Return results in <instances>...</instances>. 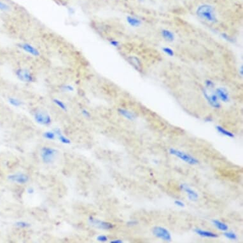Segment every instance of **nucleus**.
Segmentation results:
<instances>
[{
  "instance_id": "1",
  "label": "nucleus",
  "mask_w": 243,
  "mask_h": 243,
  "mask_svg": "<svg viewBox=\"0 0 243 243\" xmlns=\"http://www.w3.org/2000/svg\"><path fill=\"white\" fill-rule=\"evenodd\" d=\"M196 13L200 19L209 22H215L216 21V14L213 7L209 5H202L198 7Z\"/></svg>"
},
{
  "instance_id": "2",
  "label": "nucleus",
  "mask_w": 243,
  "mask_h": 243,
  "mask_svg": "<svg viewBox=\"0 0 243 243\" xmlns=\"http://www.w3.org/2000/svg\"><path fill=\"white\" fill-rule=\"evenodd\" d=\"M15 75L17 78L22 82L33 83L35 81L33 73L27 68H18L15 71Z\"/></svg>"
},
{
  "instance_id": "3",
  "label": "nucleus",
  "mask_w": 243,
  "mask_h": 243,
  "mask_svg": "<svg viewBox=\"0 0 243 243\" xmlns=\"http://www.w3.org/2000/svg\"><path fill=\"white\" fill-rule=\"evenodd\" d=\"M169 153L171 155H173L180 158L182 160L186 162V163L189 164L195 165L199 163V161L195 158L185 152H183V151L180 150H176L174 148H171L169 150Z\"/></svg>"
},
{
  "instance_id": "4",
  "label": "nucleus",
  "mask_w": 243,
  "mask_h": 243,
  "mask_svg": "<svg viewBox=\"0 0 243 243\" xmlns=\"http://www.w3.org/2000/svg\"><path fill=\"white\" fill-rule=\"evenodd\" d=\"M57 151L50 148L44 147L41 150V156L45 163L50 164L55 160Z\"/></svg>"
},
{
  "instance_id": "5",
  "label": "nucleus",
  "mask_w": 243,
  "mask_h": 243,
  "mask_svg": "<svg viewBox=\"0 0 243 243\" xmlns=\"http://www.w3.org/2000/svg\"><path fill=\"white\" fill-rule=\"evenodd\" d=\"M34 120L38 124L41 125H49L51 124L52 118L46 112L37 111L34 114Z\"/></svg>"
},
{
  "instance_id": "6",
  "label": "nucleus",
  "mask_w": 243,
  "mask_h": 243,
  "mask_svg": "<svg viewBox=\"0 0 243 243\" xmlns=\"http://www.w3.org/2000/svg\"><path fill=\"white\" fill-rule=\"evenodd\" d=\"M153 234L157 237L160 238L162 240L170 241L171 240V235L170 232L166 228L162 227H155L153 229Z\"/></svg>"
},
{
  "instance_id": "7",
  "label": "nucleus",
  "mask_w": 243,
  "mask_h": 243,
  "mask_svg": "<svg viewBox=\"0 0 243 243\" xmlns=\"http://www.w3.org/2000/svg\"><path fill=\"white\" fill-rule=\"evenodd\" d=\"M17 46L20 49H22L24 52H26L27 54L34 56V57H39L41 54L40 50H38L37 48L33 46V45L30 43H20L17 45Z\"/></svg>"
},
{
  "instance_id": "8",
  "label": "nucleus",
  "mask_w": 243,
  "mask_h": 243,
  "mask_svg": "<svg viewBox=\"0 0 243 243\" xmlns=\"http://www.w3.org/2000/svg\"><path fill=\"white\" fill-rule=\"evenodd\" d=\"M89 221V223L92 225V226L95 227L96 228H99V229L111 230L113 228V225L112 223L106 222V221H103L97 219H95V218L92 217H90Z\"/></svg>"
},
{
  "instance_id": "9",
  "label": "nucleus",
  "mask_w": 243,
  "mask_h": 243,
  "mask_svg": "<svg viewBox=\"0 0 243 243\" xmlns=\"http://www.w3.org/2000/svg\"><path fill=\"white\" fill-rule=\"evenodd\" d=\"M8 179L13 182L17 183L19 184H24L29 180V177L27 175L22 173H17L10 175L8 177Z\"/></svg>"
},
{
  "instance_id": "10",
  "label": "nucleus",
  "mask_w": 243,
  "mask_h": 243,
  "mask_svg": "<svg viewBox=\"0 0 243 243\" xmlns=\"http://www.w3.org/2000/svg\"><path fill=\"white\" fill-rule=\"evenodd\" d=\"M204 95L206 99L207 100V101H208V103L210 104V105L212 106L213 107L216 108H219L220 107V104L219 102H218V98L216 94H209L206 90H204Z\"/></svg>"
},
{
  "instance_id": "11",
  "label": "nucleus",
  "mask_w": 243,
  "mask_h": 243,
  "mask_svg": "<svg viewBox=\"0 0 243 243\" xmlns=\"http://www.w3.org/2000/svg\"><path fill=\"white\" fill-rule=\"evenodd\" d=\"M216 95L218 98L223 102H228L229 101V94L223 88H218L216 90Z\"/></svg>"
},
{
  "instance_id": "12",
  "label": "nucleus",
  "mask_w": 243,
  "mask_h": 243,
  "mask_svg": "<svg viewBox=\"0 0 243 243\" xmlns=\"http://www.w3.org/2000/svg\"><path fill=\"white\" fill-rule=\"evenodd\" d=\"M181 188L182 190H183L185 192L187 193L188 198L191 200H197L198 199V194L194 191L192 190L188 186L184 184L181 186Z\"/></svg>"
},
{
  "instance_id": "13",
  "label": "nucleus",
  "mask_w": 243,
  "mask_h": 243,
  "mask_svg": "<svg viewBox=\"0 0 243 243\" xmlns=\"http://www.w3.org/2000/svg\"><path fill=\"white\" fill-rule=\"evenodd\" d=\"M127 61L136 69L138 70L139 71H141L142 64L138 57L135 56H129L127 57Z\"/></svg>"
},
{
  "instance_id": "14",
  "label": "nucleus",
  "mask_w": 243,
  "mask_h": 243,
  "mask_svg": "<svg viewBox=\"0 0 243 243\" xmlns=\"http://www.w3.org/2000/svg\"><path fill=\"white\" fill-rule=\"evenodd\" d=\"M118 111L120 114L123 116V117H124L125 118L129 120H134L136 118V116L134 113L129 111V110H125V109L119 108L118 109Z\"/></svg>"
},
{
  "instance_id": "15",
  "label": "nucleus",
  "mask_w": 243,
  "mask_h": 243,
  "mask_svg": "<svg viewBox=\"0 0 243 243\" xmlns=\"http://www.w3.org/2000/svg\"><path fill=\"white\" fill-rule=\"evenodd\" d=\"M195 232L197 234L202 237H211V238H215L218 237V235L216 234L213 233V232H211L209 231H206V230H203L201 229H195Z\"/></svg>"
},
{
  "instance_id": "16",
  "label": "nucleus",
  "mask_w": 243,
  "mask_h": 243,
  "mask_svg": "<svg viewBox=\"0 0 243 243\" xmlns=\"http://www.w3.org/2000/svg\"><path fill=\"white\" fill-rule=\"evenodd\" d=\"M127 22L132 27L139 26L141 23V22L140 20L136 18V17H131V16L127 17Z\"/></svg>"
},
{
  "instance_id": "17",
  "label": "nucleus",
  "mask_w": 243,
  "mask_h": 243,
  "mask_svg": "<svg viewBox=\"0 0 243 243\" xmlns=\"http://www.w3.org/2000/svg\"><path fill=\"white\" fill-rule=\"evenodd\" d=\"M162 36L164 37V39L165 40H167V41H172L174 39V34L172 32H171L169 30H166V29H164L162 31Z\"/></svg>"
},
{
  "instance_id": "18",
  "label": "nucleus",
  "mask_w": 243,
  "mask_h": 243,
  "mask_svg": "<svg viewBox=\"0 0 243 243\" xmlns=\"http://www.w3.org/2000/svg\"><path fill=\"white\" fill-rule=\"evenodd\" d=\"M55 134H56L58 136H59V139L60 140V141L61 143H64V144H70L71 143V141H70V140L66 138L65 136H63L62 134H61V130L59 129H55Z\"/></svg>"
},
{
  "instance_id": "19",
  "label": "nucleus",
  "mask_w": 243,
  "mask_h": 243,
  "mask_svg": "<svg viewBox=\"0 0 243 243\" xmlns=\"http://www.w3.org/2000/svg\"><path fill=\"white\" fill-rule=\"evenodd\" d=\"M213 223L218 228V229H220V230L226 231V230H228V227L227 225L225 223L221 222V221H220L219 220H213Z\"/></svg>"
},
{
  "instance_id": "20",
  "label": "nucleus",
  "mask_w": 243,
  "mask_h": 243,
  "mask_svg": "<svg viewBox=\"0 0 243 243\" xmlns=\"http://www.w3.org/2000/svg\"><path fill=\"white\" fill-rule=\"evenodd\" d=\"M8 102L10 104L15 107H19L22 104V102L15 97H9Z\"/></svg>"
},
{
  "instance_id": "21",
  "label": "nucleus",
  "mask_w": 243,
  "mask_h": 243,
  "mask_svg": "<svg viewBox=\"0 0 243 243\" xmlns=\"http://www.w3.org/2000/svg\"><path fill=\"white\" fill-rule=\"evenodd\" d=\"M216 129H217V131L219 132L220 133L222 134H223L225 136H227L228 137H229V138H234V134H232L230 131H227L226 129H223L222 127L216 126Z\"/></svg>"
},
{
  "instance_id": "22",
  "label": "nucleus",
  "mask_w": 243,
  "mask_h": 243,
  "mask_svg": "<svg viewBox=\"0 0 243 243\" xmlns=\"http://www.w3.org/2000/svg\"><path fill=\"white\" fill-rule=\"evenodd\" d=\"M53 102H54V103L57 105L59 108H61L63 111H67V106L65 104V103L63 101L59 99L55 98L53 99Z\"/></svg>"
},
{
  "instance_id": "23",
  "label": "nucleus",
  "mask_w": 243,
  "mask_h": 243,
  "mask_svg": "<svg viewBox=\"0 0 243 243\" xmlns=\"http://www.w3.org/2000/svg\"><path fill=\"white\" fill-rule=\"evenodd\" d=\"M10 9V6L7 3L0 0V10L2 12H8Z\"/></svg>"
},
{
  "instance_id": "24",
  "label": "nucleus",
  "mask_w": 243,
  "mask_h": 243,
  "mask_svg": "<svg viewBox=\"0 0 243 243\" xmlns=\"http://www.w3.org/2000/svg\"><path fill=\"white\" fill-rule=\"evenodd\" d=\"M61 90L64 91V92H73L75 89H74L73 85L67 84V85H63L61 86Z\"/></svg>"
},
{
  "instance_id": "25",
  "label": "nucleus",
  "mask_w": 243,
  "mask_h": 243,
  "mask_svg": "<svg viewBox=\"0 0 243 243\" xmlns=\"http://www.w3.org/2000/svg\"><path fill=\"white\" fill-rule=\"evenodd\" d=\"M224 235L227 238L230 239V240H236L237 238L236 234L233 233V232H225V233H224Z\"/></svg>"
},
{
  "instance_id": "26",
  "label": "nucleus",
  "mask_w": 243,
  "mask_h": 243,
  "mask_svg": "<svg viewBox=\"0 0 243 243\" xmlns=\"http://www.w3.org/2000/svg\"><path fill=\"white\" fill-rule=\"evenodd\" d=\"M44 138L48 139H55V132H50V131H47L45 132L43 134Z\"/></svg>"
},
{
  "instance_id": "27",
  "label": "nucleus",
  "mask_w": 243,
  "mask_h": 243,
  "mask_svg": "<svg viewBox=\"0 0 243 243\" xmlns=\"http://www.w3.org/2000/svg\"><path fill=\"white\" fill-rule=\"evenodd\" d=\"M16 226L20 227V228H26L30 226L29 223H27L26 222H24V221H19V222L16 223Z\"/></svg>"
},
{
  "instance_id": "28",
  "label": "nucleus",
  "mask_w": 243,
  "mask_h": 243,
  "mask_svg": "<svg viewBox=\"0 0 243 243\" xmlns=\"http://www.w3.org/2000/svg\"><path fill=\"white\" fill-rule=\"evenodd\" d=\"M163 51L165 53V54H167L168 55L171 56V57H172V56L174 55V52L170 48H167V47L164 48H163Z\"/></svg>"
},
{
  "instance_id": "29",
  "label": "nucleus",
  "mask_w": 243,
  "mask_h": 243,
  "mask_svg": "<svg viewBox=\"0 0 243 243\" xmlns=\"http://www.w3.org/2000/svg\"><path fill=\"white\" fill-rule=\"evenodd\" d=\"M97 240L101 242H106L108 241V237L106 236V235H99L97 237Z\"/></svg>"
},
{
  "instance_id": "30",
  "label": "nucleus",
  "mask_w": 243,
  "mask_h": 243,
  "mask_svg": "<svg viewBox=\"0 0 243 243\" xmlns=\"http://www.w3.org/2000/svg\"><path fill=\"white\" fill-rule=\"evenodd\" d=\"M82 113L84 116V117H86V118H89L90 117V112L88 110H87L86 109H83V110H82Z\"/></svg>"
},
{
  "instance_id": "31",
  "label": "nucleus",
  "mask_w": 243,
  "mask_h": 243,
  "mask_svg": "<svg viewBox=\"0 0 243 243\" xmlns=\"http://www.w3.org/2000/svg\"><path fill=\"white\" fill-rule=\"evenodd\" d=\"M110 43L112 45V46H113L115 47H118L119 46V42L115 40H111L110 41Z\"/></svg>"
},
{
  "instance_id": "32",
  "label": "nucleus",
  "mask_w": 243,
  "mask_h": 243,
  "mask_svg": "<svg viewBox=\"0 0 243 243\" xmlns=\"http://www.w3.org/2000/svg\"><path fill=\"white\" fill-rule=\"evenodd\" d=\"M206 86L208 87L209 88H212L214 86V83L213 82H211V80H206Z\"/></svg>"
},
{
  "instance_id": "33",
  "label": "nucleus",
  "mask_w": 243,
  "mask_h": 243,
  "mask_svg": "<svg viewBox=\"0 0 243 243\" xmlns=\"http://www.w3.org/2000/svg\"><path fill=\"white\" fill-rule=\"evenodd\" d=\"M174 203H175V204L176 206H180V207H184V204L181 201H180V200H176V201L174 202Z\"/></svg>"
},
{
  "instance_id": "34",
  "label": "nucleus",
  "mask_w": 243,
  "mask_h": 243,
  "mask_svg": "<svg viewBox=\"0 0 243 243\" xmlns=\"http://www.w3.org/2000/svg\"><path fill=\"white\" fill-rule=\"evenodd\" d=\"M27 192H28V193H29V194H32V193L34 192V190L33 189V188H29L28 189V190H27Z\"/></svg>"
},
{
  "instance_id": "35",
  "label": "nucleus",
  "mask_w": 243,
  "mask_h": 243,
  "mask_svg": "<svg viewBox=\"0 0 243 243\" xmlns=\"http://www.w3.org/2000/svg\"><path fill=\"white\" fill-rule=\"evenodd\" d=\"M111 242H117V243H121L123 242L122 241L120 240H115V241H111Z\"/></svg>"
}]
</instances>
